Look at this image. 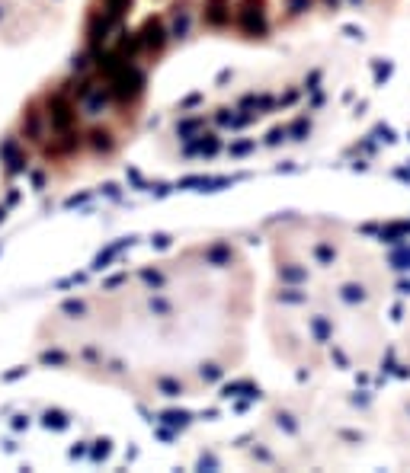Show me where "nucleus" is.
Here are the masks:
<instances>
[{
    "label": "nucleus",
    "mask_w": 410,
    "mask_h": 473,
    "mask_svg": "<svg viewBox=\"0 0 410 473\" xmlns=\"http://www.w3.org/2000/svg\"><path fill=\"white\" fill-rule=\"evenodd\" d=\"M253 310L247 253L196 243L65 301L39 349L61 371L132 397H202L244 362Z\"/></svg>",
    "instance_id": "obj_1"
},
{
    "label": "nucleus",
    "mask_w": 410,
    "mask_h": 473,
    "mask_svg": "<svg viewBox=\"0 0 410 473\" xmlns=\"http://www.w3.org/2000/svg\"><path fill=\"white\" fill-rule=\"evenodd\" d=\"M368 249L324 217H292L269 233L263 323L279 362L305 374L346 371L368 346L375 310Z\"/></svg>",
    "instance_id": "obj_2"
}]
</instances>
